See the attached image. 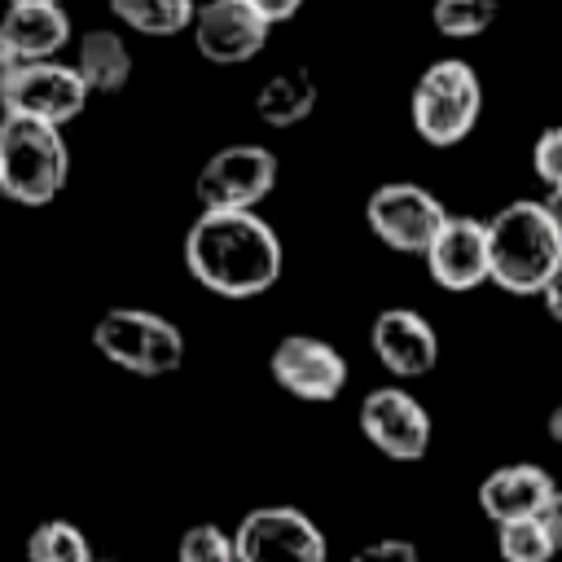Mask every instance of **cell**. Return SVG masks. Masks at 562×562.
<instances>
[{"label": "cell", "mask_w": 562, "mask_h": 562, "mask_svg": "<svg viewBox=\"0 0 562 562\" xmlns=\"http://www.w3.org/2000/svg\"><path fill=\"white\" fill-rule=\"evenodd\" d=\"M281 237L255 211H202L184 233V268L220 299H255L277 285Z\"/></svg>", "instance_id": "obj_1"}, {"label": "cell", "mask_w": 562, "mask_h": 562, "mask_svg": "<svg viewBox=\"0 0 562 562\" xmlns=\"http://www.w3.org/2000/svg\"><path fill=\"white\" fill-rule=\"evenodd\" d=\"M562 263V233L540 198L505 202L487 220V281L505 294H540Z\"/></svg>", "instance_id": "obj_2"}, {"label": "cell", "mask_w": 562, "mask_h": 562, "mask_svg": "<svg viewBox=\"0 0 562 562\" xmlns=\"http://www.w3.org/2000/svg\"><path fill=\"white\" fill-rule=\"evenodd\" d=\"M70 149L57 123L26 114H0V198L18 206H44L66 189Z\"/></svg>", "instance_id": "obj_3"}, {"label": "cell", "mask_w": 562, "mask_h": 562, "mask_svg": "<svg viewBox=\"0 0 562 562\" xmlns=\"http://www.w3.org/2000/svg\"><path fill=\"white\" fill-rule=\"evenodd\" d=\"M479 114H483V83L470 61L439 57L417 75L413 97H408V119L426 145L435 149L461 145L474 132Z\"/></svg>", "instance_id": "obj_4"}, {"label": "cell", "mask_w": 562, "mask_h": 562, "mask_svg": "<svg viewBox=\"0 0 562 562\" xmlns=\"http://www.w3.org/2000/svg\"><path fill=\"white\" fill-rule=\"evenodd\" d=\"M92 347L132 378H167L184 364V334L149 307H110L92 325Z\"/></svg>", "instance_id": "obj_5"}, {"label": "cell", "mask_w": 562, "mask_h": 562, "mask_svg": "<svg viewBox=\"0 0 562 562\" xmlns=\"http://www.w3.org/2000/svg\"><path fill=\"white\" fill-rule=\"evenodd\" d=\"M443 220H448V206L417 180H386L364 202L369 233L395 255H426Z\"/></svg>", "instance_id": "obj_6"}, {"label": "cell", "mask_w": 562, "mask_h": 562, "mask_svg": "<svg viewBox=\"0 0 562 562\" xmlns=\"http://www.w3.org/2000/svg\"><path fill=\"white\" fill-rule=\"evenodd\" d=\"M272 184H277V154L268 145L237 140L202 162L193 193L202 211H255L272 193Z\"/></svg>", "instance_id": "obj_7"}, {"label": "cell", "mask_w": 562, "mask_h": 562, "mask_svg": "<svg viewBox=\"0 0 562 562\" xmlns=\"http://www.w3.org/2000/svg\"><path fill=\"white\" fill-rule=\"evenodd\" d=\"M237 562H325V531L294 505H259L233 531Z\"/></svg>", "instance_id": "obj_8"}, {"label": "cell", "mask_w": 562, "mask_h": 562, "mask_svg": "<svg viewBox=\"0 0 562 562\" xmlns=\"http://www.w3.org/2000/svg\"><path fill=\"white\" fill-rule=\"evenodd\" d=\"M88 83L83 75L75 70V61H57V57H44V61H22L13 70V79L0 88V110L4 114H26V119H40V123H70L75 114H83L88 105Z\"/></svg>", "instance_id": "obj_9"}, {"label": "cell", "mask_w": 562, "mask_h": 562, "mask_svg": "<svg viewBox=\"0 0 562 562\" xmlns=\"http://www.w3.org/2000/svg\"><path fill=\"white\" fill-rule=\"evenodd\" d=\"M360 430L391 461H422L430 448V413L404 386H373L360 400Z\"/></svg>", "instance_id": "obj_10"}, {"label": "cell", "mask_w": 562, "mask_h": 562, "mask_svg": "<svg viewBox=\"0 0 562 562\" xmlns=\"http://www.w3.org/2000/svg\"><path fill=\"white\" fill-rule=\"evenodd\" d=\"M189 31H193V48L211 66H241L263 53L272 22L246 0H206L193 9Z\"/></svg>", "instance_id": "obj_11"}, {"label": "cell", "mask_w": 562, "mask_h": 562, "mask_svg": "<svg viewBox=\"0 0 562 562\" xmlns=\"http://www.w3.org/2000/svg\"><path fill=\"white\" fill-rule=\"evenodd\" d=\"M268 369H272V382L281 391H290L294 400H307V404H329L347 386L342 351L325 338H312V334L281 338L268 356Z\"/></svg>", "instance_id": "obj_12"}, {"label": "cell", "mask_w": 562, "mask_h": 562, "mask_svg": "<svg viewBox=\"0 0 562 562\" xmlns=\"http://www.w3.org/2000/svg\"><path fill=\"white\" fill-rule=\"evenodd\" d=\"M422 259L439 290H452V294L479 290L487 281V220L448 215Z\"/></svg>", "instance_id": "obj_13"}, {"label": "cell", "mask_w": 562, "mask_h": 562, "mask_svg": "<svg viewBox=\"0 0 562 562\" xmlns=\"http://www.w3.org/2000/svg\"><path fill=\"white\" fill-rule=\"evenodd\" d=\"M369 347L395 378H422L439 364V334L413 307H382L369 325Z\"/></svg>", "instance_id": "obj_14"}, {"label": "cell", "mask_w": 562, "mask_h": 562, "mask_svg": "<svg viewBox=\"0 0 562 562\" xmlns=\"http://www.w3.org/2000/svg\"><path fill=\"white\" fill-rule=\"evenodd\" d=\"M549 496H553V474L536 461H505L479 483V509L487 522L540 518Z\"/></svg>", "instance_id": "obj_15"}, {"label": "cell", "mask_w": 562, "mask_h": 562, "mask_svg": "<svg viewBox=\"0 0 562 562\" xmlns=\"http://www.w3.org/2000/svg\"><path fill=\"white\" fill-rule=\"evenodd\" d=\"M0 35L18 48L22 61H44L70 44V13H66V4L13 0V4H4Z\"/></svg>", "instance_id": "obj_16"}, {"label": "cell", "mask_w": 562, "mask_h": 562, "mask_svg": "<svg viewBox=\"0 0 562 562\" xmlns=\"http://www.w3.org/2000/svg\"><path fill=\"white\" fill-rule=\"evenodd\" d=\"M75 70L83 75V83L92 92H123L132 79V48L110 26L83 31L79 48H75Z\"/></svg>", "instance_id": "obj_17"}, {"label": "cell", "mask_w": 562, "mask_h": 562, "mask_svg": "<svg viewBox=\"0 0 562 562\" xmlns=\"http://www.w3.org/2000/svg\"><path fill=\"white\" fill-rule=\"evenodd\" d=\"M316 97H321L316 75L307 66H290V70H277L272 79H263V88L255 97V114L268 127H294L316 110Z\"/></svg>", "instance_id": "obj_18"}, {"label": "cell", "mask_w": 562, "mask_h": 562, "mask_svg": "<svg viewBox=\"0 0 562 562\" xmlns=\"http://www.w3.org/2000/svg\"><path fill=\"white\" fill-rule=\"evenodd\" d=\"M110 13L140 35H180L193 22V0H105Z\"/></svg>", "instance_id": "obj_19"}, {"label": "cell", "mask_w": 562, "mask_h": 562, "mask_svg": "<svg viewBox=\"0 0 562 562\" xmlns=\"http://www.w3.org/2000/svg\"><path fill=\"white\" fill-rule=\"evenodd\" d=\"M26 562H92V544L75 522L48 518L26 536Z\"/></svg>", "instance_id": "obj_20"}, {"label": "cell", "mask_w": 562, "mask_h": 562, "mask_svg": "<svg viewBox=\"0 0 562 562\" xmlns=\"http://www.w3.org/2000/svg\"><path fill=\"white\" fill-rule=\"evenodd\" d=\"M496 549H501V562H553V553H558V544L540 518L496 522Z\"/></svg>", "instance_id": "obj_21"}, {"label": "cell", "mask_w": 562, "mask_h": 562, "mask_svg": "<svg viewBox=\"0 0 562 562\" xmlns=\"http://www.w3.org/2000/svg\"><path fill=\"white\" fill-rule=\"evenodd\" d=\"M430 22L443 40H479L496 22V0H435Z\"/></svg>", "instance_id": "obj_22"}, {"label": "cell", "mask_w": 562, "mask_h": 562, "mask_svg": "<svg viewBox=\"0 0 562 562\" xmlns=\"http://www.w3.org/2000/svg\"><path fill=\"white\" fill-rule=\"evenodd\" d=\"M176 562H237L233 531L215 522H193L176 544Z\"/></svg>", "instance_id": "obj_23"}, {"label": "cell", "mask_w": 562, "mask_h": 562, "mask_svg": "<svg viewBox=\"0 0 562 562\" xmlns=\"http://www.w3.org/2000/svg\"><path fill=\"white\" fill-rule=\"evenodd\" d=\"M531 171L544 189H562V123L544 127L531 145Z\"/></svg>", "instance_id": "obj_24"}, {"label": "cell", "mask_w": 562, "mask_h": 562, "mask_svg": "<svg viewBox=\"0 0 562 562\" xmlns=\"http://www.w3.org/2000/svg\"><path fill=\"white\" fill-rule=\"evenodd\" d=\"M351 562H422V558H417V544L413 540L386 536V540H373L360 553H351Z\"/></svg>", "instance_id": "obj_25"}, {"label": "cell", "mask_w": 562, "mask_h": 562, "mask_svg": "<svg viewBox=\"0 0 562 562\" xmlns=\"http://www.w3.org/2000/svg\"><path fill=\"white\" fill-rule=\"evenodd\" d=\"M540 303H544V312H549V321H558L562 325V263L549 272V281L540 285V294H536Z\"/></svg>", "instance_id": "obj_26"}, {"label": "cell", "mask_w": 562, "mask_h": 562, "mask_svg": "<svg viewBox=\"0 0 562 562\" xmlns=\"http://www.w3.org/2000/svg\"><path fill=\"white\" fill-rule=\"evenodd\" d=\"M246 4H255L272 26H277V22H290V18L303 9V0H246Z\"/></svg>", "instance_id": "obj_27"}, {"label": "cell", "mask_w": 562, "mask_h": 562, "mask_svg": "<svg viewBox=\"0 0 562 562\" xmlns=\"http://www.w3.org/2000/svg\"><path fill=\"white\" fill-rule=\"evenodd\" d=\"M540 522L549 527V536H553V544L562 549V487H553V496H549V505L540 509Z\"/></svg>", "instance_id": "obj_28"}, {"label": "cell", "mask_w": 562, "mask_h": 562, "mask_svg": "<svg viewBox=\"0 0 562 562\" xmlns=\"http://www.w3.org/2000/svg\"><path fill=\"white\" fill-rule=\"evenodd\" d=\"M18 66H22V57H18V48H13V44H9L4 35H0V88H4L9 79H13V70H18Z\"/></svg>", "instance_id": "obj_29"}, {"label": "cell", "mask_w": 562, "mask_h": 562, "mask_svg": "<svg viewBox=\"0 0 562 562\" xmlns=\"http://www.w3.org/2000/svg\"><path fill=\"white\" fill-rule=\"evenodd\" d=\"M544 211H549V220L558 224V233H562V189H544Z\"/></svg>", "instance_id": "obj_30"}, {"label": "cell", "mask_w": 562, "mask_h": 562, "mask_svg": "<svg viewBox=\"0 0 562 562\" xmlns=\"http://www.w3.org/2000/svg\"><path fill=\"white\" fill-rule=\"evenodd\" d=\"M544 430H549V439H553V443L562 448V400H558V404L549 408V422H544Z\"/></svg>", "instance_id": "obj_31"}, {"label": "cell", "mask_w": 562, "mask_h": 562, "mask_svg": "<svg viewBox=\"0 0 562 562\" xmlns=\"http://www.w3.org/2000/svg\"><path fill=\"white\" fill-rule=\"evenodd\" d=\"M13 4V0H9ZM35 4H66V0H35Z\"/></svg>", "instance_id": "obj_32"}, {"label": "cell", "mask_w": 562, "mask_h": 562, "mask_svg": "<svg viewBox=\"0 0 562 562\" xmlns=\"http://www.w3.org/2000/svg\"><path fill=\"white\" fill-rule=\"evenodd\" d=\"M0 189H4V180H0Z\"/></svg>", "instance_id": "obj_33"}, {"label": "cell", "mask_w": 562, "mask_h": 562, "mask_svg": "<svg viewBox=\"0 0 562 562\" xmlns=\"http://www.w3.org/2000/svg\"><path fill=\"white\" fill-rule=\"evenodd\" d=\"M92 562H101V558H92Z\"/></svg>", "instance_id": "obj_34"}]
</instances>
